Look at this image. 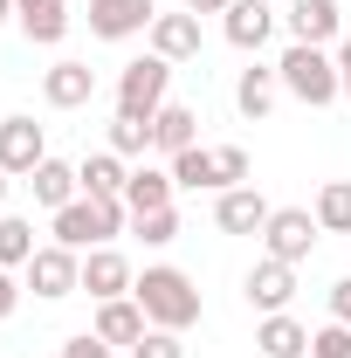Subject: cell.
Returning a JSON list of instances; mask_svg holds the SVG:
<instances>
[{
    "mask_svg": "<svg viewBox=\"0 0 351 358\" xmlns=\"http://www.w3.org/2000/svg\"><path fill=\"white\" fill-rule=\"evenodd\" d=\"M152 55L193 62V55H200V14H159V21H152Z\"/></svg>",
    "mask_w": 351,
    "mask_h": 358,
    "instance_id": "ac0fdd59",
    "label": "cell"
},
{
    "mask_svg": "<svg viewBox=\"0 0 351 358\" xmlns=\"http://www.w3.org/2000/svg\"><path fill=\"white\" fill-rule=\"evenodd\" d=\"M275 96H282V76H275V69H262V62L241 69V83H234V110H241L248 124H262L268 110H275Z\"/></svg>",
    "mask_w": 351,
    "mask_h": 358,
    "instance_id": "d6986e66",
    "label": "cell"
},
{
    "mask_svg": "<svg viewBox=\"0 0 351 358\" xmlns=\"http://www.w3.org/2000/svg\"><path fill=\"white\" fill-rule=\"evenodd\" d=\"M255 352H262V358H303V352H310V331H303L289 310H275V317L255 324Z\"/></svg>",
    "mask_w": 351,
    "mask_h": 358,
    "instance_id": "44dd1931",
    "label": "cell"
},
{
    "mask_svg": "<svg viewBox=\"0 0 351 358\" xmlns=\"http://www.w3.org/2000/svg\"><path fill=\"white\" fill-rule=\"evenodd\" d=\"M42 96H48V110H83L96 96V69L89 62H55L42 76Z\"/></svg>",
    "mask_w": 351,
    "mask_h": 358,
    "instance_id": "9a60e30c",
    "label": "cell"
},
{
    "mask_svg": "<svg viewBox=\"0 0 351 358\" xmlns=\"http://www.w3.org/2000/svg\"><path fill=\"white\" fill-rule=\"evenodd\" d=\"M317 227L324 234H351V179H331L317 193Z\"/></svg>",
    "mask_w": 351,
    "mask_h": 358,
    "instance_id": "484cf974",
    "label": "cell"
},
{
    "mask_svg": "<svg viewBox=\"0 0 351 358\" xmlns=\"http://www.w3.org/2000/svg\"><path fill=\"white\" fill-rule=\"evenodd\" d=\"M152 21H159V0H89V35L96 42L152 35Z\"/></svg>",
    "mask_w": 351,
    "mask_h": 358,
    "instance_id": "ba28073f",
    "label": "cell"
},
{
    "mask_svg": "<svg viewBox=\"0 0 351 358\" xmlns=\"http://www.w3.org/2000/svg\"><path fill=\"white\" fill-rule=\"evenodd\" d=\"M48 159V138L35 117H0V173L7 179H28Z\"/></svg>",
    "mask_w": 351,
    "mask_h": 358,
    "instance_id": "9c48e42d",
    "label": "cell"
},
{
    "mask_svg": "<svg viewBox=\"0 0 351 358\" xmlns=\"http://www.w3.org/2000/svg\"><path fill=\"white\" fill-rule=\"evenodd\" d=\"M76 179H83L89 200H124V186H131V173H124L117 152H89L83 166H76Z\"/></svg>",
    "mask_w": 351,
    "mask_h": 358,
    "instance_id": "7402d4cb",
    "label": "cell"
},
{
    "mask_svg": "<svg viewBox=\"0 0 351 358\" xmlns=\"http://www.w3.org/2000/svg\"><path fill=\"white\" fill-rule=\"evenodd\" d=\"M166 90H173V62L166 55H138L117 76V110L124 117H159L166 110Z\"/></svg>",
    "mask_w": 351,
    "mask_h": 358,
    "instance_id": "5b68a950",
    "label": "cell"
},
{
    "mask_svg": "<svg viewBox=\"0 0 351 358\" xmlns=\"http://www.w3.org/2000/svg\"><path fill=\"white\" fill-rule=\"evenodd\" d=\"M220 28H227V42L241 48V55H255V48L275 35V7H268V0H234V7L220 14Z\"/></svg>",
    "mask_w": 351,
    "mask_h": 358,
    "instance_id": "4fadbf2b",
    "label": "cell"
},
{
    "mask_svg": "<svg viewBox=\"0 0 351 358\" xmlns=\"http://www.w3.org/2000/svg\"><path fill=\"white\" fill-rule=\"evenodd\" d=\"M173 173H159V166H138L131 173V186H124V207H131V221L138 214H159V207H173Z\"/></svg>",
    "mask_w": 351,
    "mask_h": 358,
    "instance_id": "cb8c5ba5",
    "label": "cell"
},
{
    "mask_svg": "<svg viewBox=\"0 0 351 358\" xmlns=\"http://www.w3.org/2000/svg\"><path fill=\"white\" fill-rule=\"evenodd\" d=\"M166 173L186 193H227V186H248V152L241 145H193V152H179Z\"/></svg>",
    "mask_w": 351,
    "mask_h": 358,
    "instance_id": "277c9868",
    "label": "cell"
},
{
    "mask_svg": "<svg viewBox=\"0 0 351 358\" xmlns=\"http://www.w3.org/2000/svg\"><path fill=\"white\" fill-rule=\"evenodd\" d=\"M131 262L117 255V248H89L83 255V289L96 296V303H110V296H131Z\"/></svg>",
    "mask_w": 351,
    "mask_h": 358,
    "instance_id": "5bb4252c",
    "label": "cell"
},
{
    "mask_svg": "<svg viewBox=\"0 0 351 358\" xmlns=\"http://www.w3.org/2000/svg\"><path fill=\"white\" fill-rule=\"evenodd\" d=\"M62 358H110V345H103L96 331H76V338L62 345Z\"/></svg>",
    "mask_w": 351,
    "mask_h": 358,
    "instance_id": "4dcf8cb0",
    "label": "cell"
},
{
    "mask_svg": "<svg viewBox=\"0 0 351 358\" xmlns=\"http://www.w3.org/2000/svg\"><path fill=\"white\" fill-rule=\"evenodd\" d=\"M124 221H131V207L124 200H69L62 214H55V241L62 248H76V255H89V248H110L117 234H124Z\"/></svg>",
    "mask_w": 351,
    "mask_h": 358,
    "instance_id": "3957f363",
    "label": "cell"
},
{
    "mask_svg": "<svg viewBox=\"0 0 351 358\" xmlns=\"http://www.w3.org/2000/svg\"><path fill=\"white\" fill-rule=\"evenodd\" d=\"M241 296H248V303H255L262 317L289 310V296H296V268H289V262H275V255H262V262L248 268V282H241Z\"/></svg>",
    "mask_w": 351,
    "mask_h": 358,
    "instance_id": "30bf717a",
    "label": "cell"
},
{
    "mask_svg": "<svg viewBox=\"0 0 351 358\" xmlns=\"http://www.w3.org/2000/svg\"><path fill=\"white\" fill-rule=\"evenodd\" d=\"M331 324H351V275L331 282Z\"/></svg>",
    "mask_w": 351,
    "mask_h": 358,
    "instance_id": "d6a6232c",
    "label": "cell"
},
{
    "mask_svg": "<svg viewBox=\"0 0 351 358\" xmlns=\"http://www.w3.org/2000/svg\"><path fill=\"white\" fill-rule=\"evenodd\" d=\"M0 207H7V173H0Z\"/></svg>",
    "mask_w": 351,
    "mask_h": 358,
    "instance_id": "8d00e7d4",
    "label": "cell"
},
{
    "mask_svg": "<svg viewBox=\"0 0 351 358\" xmlns=\"http://www.w3.org/2000/svg\"><path fill=\"white\" fill-rule=\"evenodd\" d=\"M193 145H200V117H193L186 103H166V110L152 117V152L179 159V152H193Z\"/></svg>",
    "mask_w": 351,
    "mask_h": 358,
    "instance_id": "ffe728a7",
    "label": "cell"
},
{
    "mask_svg": "<svg viewBox=\"0 0 351 358\" xmlns=\"http://www.w3.org/2000/svg\"><path fill=\"white\" fill-rule=\"evenodd\" d=\"M145 331H152V324H145V310H138V296H110V303H96V338H103L110 352H117V345L131 352Z\"/></svg>",
    "mask_w": 351,
    "mask_h": 358,
    "instance_id": "e0dca14e",
    "label": "cell"
},
{
    "mask_svg": "<svg viewBox=\"0 0 351 358\" xmlns=\"http://www.w3.org/2000/svg\"><path fill=\"white\" fill-rule=\"evenodd\" d=\"M282 21H289V35L310 42V48L345 42V35H338V28H345V7H338V0H289V14H282Z\"/></svg>",
    "mask_w": 351,
    "mask_h": 358,
    "instance_id": "8fae6325",
    "label": "cell"
},
{
    "mask_svg": "<svg viewBox=\"0 0 351 358\" xmlns=\"http://www.w3.org/2000/svg\"><path fill=\"white\" fill-rule=\"evenodd\" d=\"M21 310V282H14V268H0V324Z\"/></svg>",
    "mask_w": 351,
    "mask_h": 358,
    "instance_id": "1f68e13d",
    "label": "cell"
},
{
    "mask_svg": "<svg viewBox=\"0 0 351 358\" xmlns=\"http://www.w3.org/2000/svg\"><path fill=\"white\" fill-rule=\"evenodd\" d=\"M310 358H351V324H324V331H310Z\"/></svg>",
    "mask_w": 351,
    "mask_h": 358,
    "instance_id": "f1b7e54d",
    "label": "cell"
},
{
    "mask_svg": "<svg viewBox=\"0 0 351 358\" xmlns=\"http://www.w3.org/2000/svg\"><path fill=\"white\" fill-rule=\"evenodd\" d=\"M138 241L145 248H166V241H179V207H159V214H138Z\"/></svg>",
    "mask_w": 351,
    "mask_h": 358,
    "instance_id": "83f0119b",
    "label": "cell"
},
{
    "mask_svg": "<svg viewBox=\"0 0 351 358\" xmlns=\"http://www.w3.org/2000/svg\"><path fill=\"white\" fill-rule=\"evenodd\" d=\"M14 21L35 48H55L69 35V0H14Z\"/></svg>",
    "mask_w": 351,
    "mask_h": 358,
    "instance_id": "2e32d148",
    "label": "cell"
},
{
    "mask_svg": "<svg viewBox=\"0 0 351 358\" xmlns=\"http://www.w3.org/2000/svg\"><path fill=\"white\" fill-rule=\"evenodd\" d=\"M0 21H14V0H0Z\"/></svg>",
    "mask_w": 351,
    "mask_h": 358,
    "instance_id": "d590c367",
    "label": "cell"
},
{
    "mask_svg": "<svg viewBox=\"0 0 351 358\" xmlns=\"http://www.w3.org/2000/svg\"><path fill=\"white\" fill-rule=\"evenodd\" d=\"M275 76H282V90H289L296 103H310V110H324V103L345 96V83H338V55H331V48H310V42H289V48H282Z\"/></svg>",
    "mask_w": 351,
    "mask_h": 358,
    "instance_id": "7a4b0ae2",
    "label": "cell"
},
{
    "mask_svg": "<svg viewBox=\"0 0 351 358\" xmlns=\"http://www.w3.org/2000/svg\"><path fill=\"white\" fill-rule=\"evenodd\" d=\"M268 214H275V207H268L255 186H227V193L214 200V227L220 234H262Z\"/></svg>",
    "mask_w": 351,
    "mask_h": 358,
    "instance_id": "7c38bea8",
    "label": "cell"
},
{
    "mask_svg": "<svg viewBox=\"0 0 351 358\" xmlns=\"http://www.w3.org/2000/svg\"><path fill=\"white\" fill-rule=\"evenodd\" d=\"M28 289H35L42 303L76 296V289H83V255H76V248H62V241L35 248V262H28Z\"/></svg>",
    "mask_w": 351,
    "mask_h": 358,
    "instance_id": "8992f818",
    "label": "cell"
},
{
    "mask_svg": "<svg viewBox=\"0 0 351 358\" xmlns=\"http://www.w3.org/2000/svg\"><path fill=\"white\" fill-rule=\"evenodd\" d=\"M131 358H186V345H179V331H159V324H152L131 345Z\"/></svg>",
    "mask_w": 351,
    "mask_h": 358,
    "instance_id": "f546056e",
    "label": "cell"
},
{
    "mask_svg": "<svg viewBox=\"0 0 351 358\" xmlns=\"http://www.w3.org/2000/svg\"><path fill=\"white\" fill-rule=\"evenodd\" d=\"M35 262V221L0 214V268H28Z\"/></svg>",
    "mask_w": 351,
    "mask_h": 358,
    "instance_id": "d4e9b609",
    "label": "cell"
},
{
    "mask_svg": "<svg viewBox=\"0 0 351 358\" xmlns=\"http://www.w3.org/2000/svg\"><path fill=\"white\" fill-rule=\"evenodd\" d=\"M234 0H186V14H227Z\"/></svg>",
    "mask_w": 351,
    "mask_h": 358,
    "instance_id": "e575fe53",
    "label": "cell"
},
{
    "mask_svg": "<svg viewBox=\"0 0 351 358\" xmlns=\"http://www.w3.org/2000/svg\"><path fill=\"white\" fill-rule=\"evenodd\" d=\"M317 234H324V227H317V214H310V207H275V214H268V227H262V248L275 255V262L296 268V262H310Z\"/></svg>",
    "mask_w": 351,
    "mask_h": 358,
    "instance_id": "52a82bcc",
    "label": "cell"
},
{
    "mask_svg": "<svg viewBox=\"0 0 351 358\" xmlns=\"http://www.w3.org/2000/svg\"><path fill=\"white\" fill-rule=\"evenodd\" d=\"M338 83H345V103H351V35L338 42Z\"/></svg>",
    "mask_w": 351,
    "mask_h": 358,
    "instance_id": "836d02e7",
    "label": "cell"
},
{
    "mask_svg": "<svg viewBox=\"0 0 351 358\" xmlns=\"http://www.w3.org/2000/svg\"><path fill=\"white\" fill-rule=\"evenodd\" d=\"M131 296H138V310H145V324H159V331H193V324H200V289H193V275L173 268V262L145 268L131 282Z\"/></svg>",
    "mask_w": 351,
    "mask_h": 358,
    "instance_id": "6da1fadb",
    "label": "cell"
},
{
    "mask_svg": "<svg viewBox=\"0 0 351 358\" xmlns=\"http://www.w3.org/2000/svg\"><path fill=\"white\" fill-rule=\"evenodd\" d=\"M28 186H35V200L42 207H69V200H83V179H76V166H62V159H42L35 173H28Z\"/></svg>",
    "mask_w": 351,
    "mask_h": 358,
    "instance_id": "603a6c76",
    "label": "cell"
},
{
    "mask_svg": "<svg viewBox=\"0 0 351 358\" xmlns=\"http://www.w3.org/2000/svg\"><path fill=\"white\" fill-rule=\"evenodd\" d=\"M110 152H117V159L152 152V117H124V110H117V124H110Z\"/></svg>",
    "mask_w": 351,
    "mask_h": 358,
    "instance_id": "4316f807",
    "label": "cell"
}]
</instances>
